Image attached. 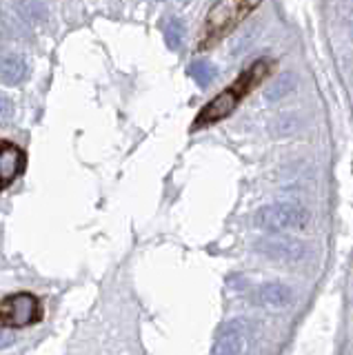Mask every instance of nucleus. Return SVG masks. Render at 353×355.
I'll list each match as a JSON object with an SVG mask.
<instances>
[{"label": "nucleus", "mask_w": 353, "mask_h": 355, "mask_svg": "<svg viewBox=\"0 0 353 355\" xmlns=\"http://www.w3.org/2000/svg\"><path fill=\"white\" fill-rule=\"evenodd\" d=\"M273 69V60L271 58H262V60H256L247 71H242L236 83L227 87L223 94H218L212 103H209L200 114L196 116L193 120V129H203V127H209V125H216L218 120H223L227 116L234 114V109L238 107V103L245 96L251 94V89H256L264 78H267Z\"/></svg>", "instance_id": "f257e3e1"}, {"label": "nucleus", "mask_w": 353, "mask_h": 355, "mask_svg": "<svg viewBox=\"0 0 353 355\" xmlns=\"http://www.w3.org/2000/svg\"><path fill=\"white\" fill-rule=\"evenodd\" d=\"M258 5L253 3H216L209 9L207 20H205V29L200 42H198V49H209L223 40L227 33L234 31L242 20L247 18Z\"/></svg>", "instance_id": "f03ea898"}, {"label": "nucleus", "mask_w": 353, "mask_h": 355, "mask_svg": "<svg viewBox=\"0 0 353 355\" xmlns=\"http://www.w3.org/2000/svg\"><path fill=\"white\" fill-rule=\"evenodd\" d=\"M256 225L264 231H304L311 225V211L295 202H275L258 211Z\"/></svg>", "instance_id": "7ed1b4c3"}, {"label": "nucleus", "mask_w": 353, "mask_h": 355, "mask_svg": "<svg viewBox=\"0 0 353 355\" xmlns=\"http://www.w3.org/2000/svg\"><path fill=\"white\" fill-rule=\"evenodd\" d=\"M42 320L40 300L34 293H14L0 300V327L23 329Z\"/></svg>", "instance_id": "20e7f679"}, {"label": "nucleus", "mask_w": 353, "mask_h": 355, "mask_svg": "<svg viewBox=\"0 0 353 355\" xmlns=\"http://www.w3.org/2000/svg\"><path fill=\"white\" fill-rule=\"evenodd\" d=\"M258 251L267 255V258L275 260V262H286V264L300 262L307 255V247L300 240L284 238V236L260 240L258 242Z\"/></svg>", "instance_id": "39448f33"}, {"label": "nucleus", "mask_w": 353, "mask_h": 355, "mask_svg": "<svg viewBox=\"0 0 353 355\" xmlns=\"http://www.w3.org/2000/svg\"><path fill=\"white\" fill-rule=\"evenodd\" d=\"M245 338L247 324L240 318L225 322L214 340L212 355H240V351L245 349Z\"/></svg>", "instance_id": "423d86ee"}, {"label": "nucleus", "mask_w": 353, "mask_h": 355, "mask_svg": "<svg viewBox=\"0 0 353 355\" xmlns=\"http://www.w3.org/2000/svg\"><path fill=\"white\" fill-rule=\"evenodd\" d=\"M25 171V151L12 140H0V191Z\"/></svg>", "instance_id": "0eeeda50"}, {"label": "nucleus", "mask_w": 353, "mask_h": 355, "mask_svg": "<svg viewBox=\"0 0 353 355\" xmlns=\"http://www.w3.org/2000/svg\"><path fill=\"white\" fill-rule=\"evenodd\" d=\"M256 302L271 309H284L293 302V291L282 282H267L256 291Z\"/></svg>", "instance_id": "6e6552de"}, {"label": "nucleus", "mask_w": 353, "mask_h": 355, "mask_svg": "<svg viewBox=\"0 0 353 355\" xmlns=\"http://www.w3.org/2000/svg\"><path fill=\"white\" fill-rule=\"evenodd\" d=\"M27 76V64L25 60L16 53H9L0 58V80L5 85H18L23 83V78Z\"/></svg>", "instance_id": "1a4fd4ad"}, {"label": "nucleus", "mask_w": 353, "mask_h": 355, "mask_svg": "<svg viewBox=\"0 0 353 355\" xmlns=\"http://www.w3.org/2000/svg\"><path fill=\"white\" fill-rule=\"evenodd\" d=\"M293 89H295V78L289 71H284L278 76V80L269 85V89H264V98H267L269 103H275V100H282L284 96H289Z\"/></svg>", "instance_id": "9d476101"}, {"label": "nucleus", "mask_w": 353, "mask_h": 355, "mask_svg": "<svg viewBox=\"0 0 353 355\" xmlns=\"http://www.w3.org/2000/svg\"><path fill=\"white\" fill-rule=\"evenodd\" d=\"M189 76L200 87H209L214 83V78H216V67L212 62H207V60H196V62L189 64Z\"/></svg>", "instance_id": "9b49d317"}, {"label": "nucleus", "mask_w": 353, "mask_h": 355, "mask_svg": "<svg viewBox=\"0 0 353 355\" xmlns=\"http://www.w3.org/2000/svg\"><path fill=\"white\" fill-rule=\"evenodd\" d=\"M182 36H184V27L178 18H171L167 22V27H164V42H167L169 49H178L180 42H182Z\"/></svg>", "instance_id": "f8f14e48"}, {"label": "nucleus", "mask_w": 353, "mask_h": 355, "mask_svg": "<svg viewBox=\"0 0 353 355\" xmlns=\"http://www.w3.org/2000/svg\"><path fill=\"white\" fill-rule=\"evenodd\" d=\"M14 118V103L5 96H0V125H5Z\"/></svg>", "instance_id": "ddd939ff"}, {"label": "nucleus", "mask_w": 353, "mask_h": 355, "mask_svg": "<svg viewBox=\"0 0 353 355\" xmlns=\"http://www.w3.org/2000/svg\"><path fill=\"white\" fill-rule=\"evenodd\" d=\"M5 344H12V340H0V347H5Z\"/></svg>", "instance_id": "4468645a"}]
</instances>
